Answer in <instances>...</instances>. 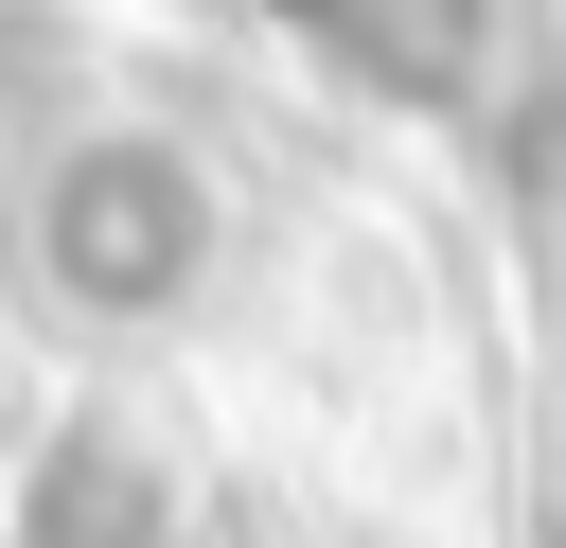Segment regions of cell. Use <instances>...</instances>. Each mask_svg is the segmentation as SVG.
Masks as SVG:
<instances>
[{
    "label": "cell",
    "mask_w": 566,
    "mask_h": 548,
    "mask_svg": "<svg viewBox=\"0 0 566 548\" xmlns=\"http://www.w3.org/2000/svg\"><path fill=\"white\" fill-rule=\"evenodd\" d=\"M212 230L230 212H212V159L177 124H71L35 159V194H18V247H35V283L71 318H177Z\"/></svg>",
    "instance_id": "obj_1"
}]
</instances>
